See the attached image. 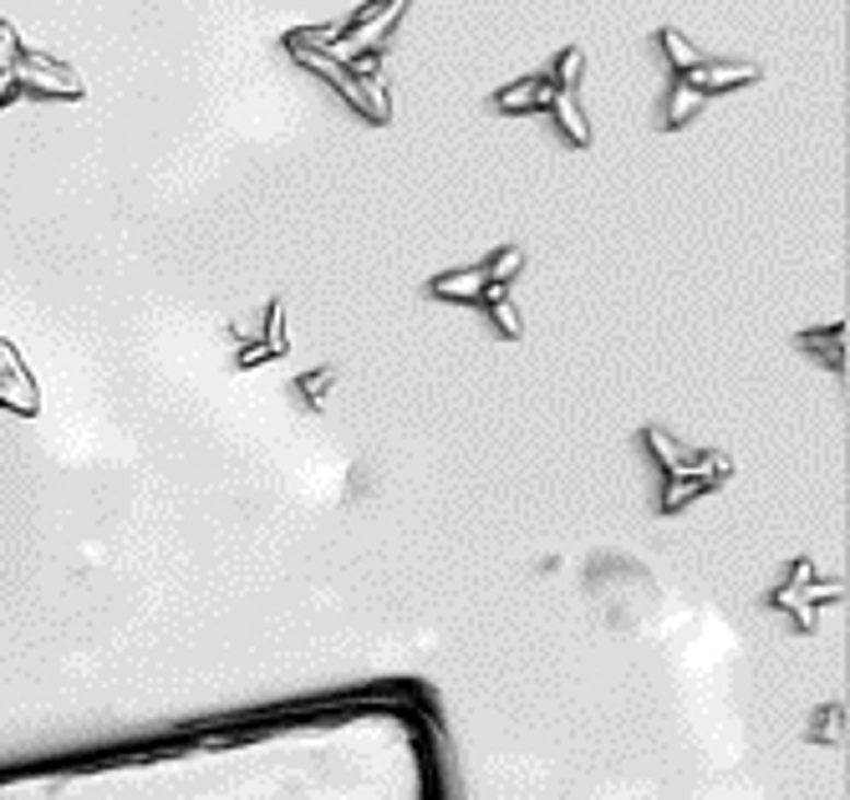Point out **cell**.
<instances>
[{
  "mask_svg": "<svg viewBox=\"0 0 850 800\" xmlns=\"http://www.w3.org/2000/svg\"><path fill=\"white\" fill-rule=\"evenodd\" d=\"M744 82H759V67H748V61H708V57H698L692 67L673 72V92H667V107H662V128H683V123H688L692 113L708 103V97L744 88Z\"/></svg>",
  "mask_w": 850,
  "mask_h": 800,
  "instance_id": "6da1fadb",
  "label": "cell"
},
{
  "mask_svg": "<svg viewBox=\"0 0 850 800\" xmlns=\"http://www.w3.org/2000/svg\"><path fill=\"white\" fill-rule=\"evenodd\" d=\"M525 266V255L514 251H499V255H489L485 266H469V270H449V276H433V297H443V301H499L504 297V281H510L514 270Z\"/></svg>",
  "mask_w": 850,
  "mask_h": 800,
  "instance_id": "7a4b0ae2",
  "label": "cell"
},
{
  "mask_svg": "<svg viewBox=\"0 0 850 800\" xmlns=\"http://www.w3.org/2000/svg\"><path fill=\"white\" fill-rule=\"evenodd\" d=\"M295 51V57L306 61L311 72H322L326 82H337L347 97H352V107H362L366 118H387V92H382V82L377 77H362V72H352L347 61H337V57H326V51H316V46H295V42H286Z\"/></svg>",
  "mask_w": 850,
  "mask_h": 800,
  "instance_id": "3957f363",
  "label": "cell"
},
{
  "mask_svg": "<svg viewBox=\"0 0 850 800\" xmlns=\"http://www.w3.org/2000/svg\"><path fill=\"white\" fill-rule=\"evenodd\" d=\"M581 67H586V61H581V51H575V46L556 57V67H550V77H556V103H550V113H556L560 134L586 149V143H591V128H586V118H581V107H575V77H581Z\"/></svg>",
  "mask_w": 850,
  "mask_h": 800,
  "instance_id": "277c9868",
  "label": "cell"
},
{
  "mask_svg": "<svg viewBox=\"0 0 850 800\" xmlns=\"http://www.w3.org/2000/svg\"><path fill=\"white\" fill-rule=\"evenodd\" d=\"M15 88L26 92H57V97H77L82 82H77L61 61H46V57H15Z\"/></svg>",
  "mask_w": 850,
  "mask_h": 800,
  "instance_id": "5b68a950",
  "label": "cell"
},
{
  "mask_svg": "<svg viewBox=\"0 0 850 800\" xmlns=\"http://www.w3.org/2000/svg\"><path fill=\"white\" fill-rule=\"evenodd\" d=\"M556 103V77L540 72V77H525V82H514V88L494 92V107L499 113H540V107Z\"/></svg>",
  "mask_w": 850,
  "mask_h": 800,
  "instance_id": "8992f818",
  "label": "cell"
},
{
  "mask_svg": "<svg viewBox=\"0 0 850 800\" xmlns=\"http://www.w3.org/2000/svg\"><path fill=\"white\" fill-rule=\"evenodd\" d=\"M820 337H825V332H820ZM820 337L810 332V337H805V347H825ZM830 362H836V368H846V357H840V326H830Z\"/></svg>",
  "mask_w": 850,
  "mask_h": 800,
  "instance_id": "52a82bcc",
  "label": "cell"
},
{
  "mask_svg": "<svg viewBox=\"0 0 850 800\" xmlns=\"http://www.w3.org/2000/svg\"><path fill=\"white\" fill-rule=\"evenodd\" d=\"M15 57H21V46H15V31L0 21V67H11Z\"/></svg>",
  "mask_w": 850,
  "mask_h": 800,
  "instance_id": "ba28073f",
  "label": "cell"
}]
</instances>
